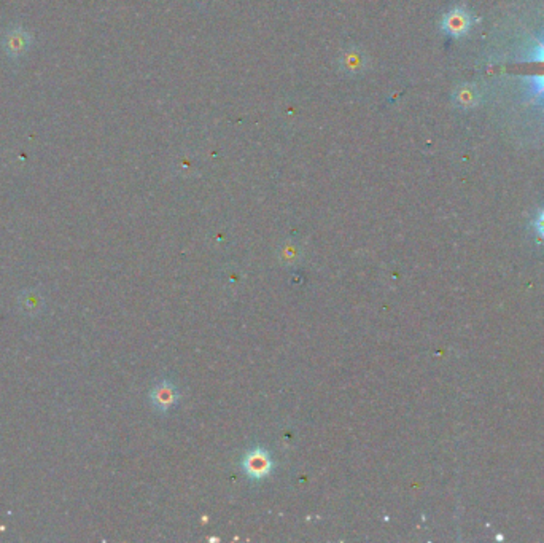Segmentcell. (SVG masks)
<instances>
[{"label": "cell", "instance_id": "cell-6", "mask_svg": "<svg viewBox=\"0 0 544 543\" xmlns=\"http://www.w3.org/2000/svg\"><path fill=\"white\" fill-rule=\"evenodd\" d=\"M533 228H535V233L544 241V209L533 220Z\"/></svg>", "mask_w": 544, "mask_h": 543}, {"label": "cell", "instance_id": "cell-5", "mask_svg": "<svg viewBox=\"0 0 544 543\" xmlns=\"http://www.w3.org/2000/svg\"><path fill=\"white\" fill-rule=\"evenodd\" d=\"M154 395H156V405L158 406H169L172 404V389H164V387H159L156 392H154Z\"/></svg>", "mask_w": 544, "mask_h": 543}, {"label": "cell", "instance_id": "cell-1", "mask_svg": "<svg viewBox=\"0 0 544 543\" xmlns=\"http://www.w3.org/2000/svg\"><path fill=\"white\" fill-rule=\"evenodd\" d=\"M476 23V18L471 11H468L465 6H455L451 11H447L442 16L441 29L444 31L449 37L460 38L466 36L469 29L473 28Z\"/></svg>", "mask_w": 544, "mask_h": 543}, {"label": "cell", "instance_id": "cell-4", "mask_svg": "<svg viewBox=\"0 0 544 543\" xmlns=\"http://www.w3.org/2000/svg\"><path fill=\"white\" fill-rule=\"evenodd\" d=\"M454 99H455V102L459 107H465V109H469V107H474L476 104H479L481 91L476 85L466 83V85L460 86V88L455 91Z\"/></svg>", "mask_w": 544, "mask_h": 543}, {"label": "cell", "instance_id": "cell-3", "mask_svg": "<svg viewBox=\"0 0 544 543\" xmlns=\"http://www.w3.org/2000/svg\"><path fill=\"white\" fill-rule=\"evenodd\" d=\"M245 470L253 478H263L271 472V460L266 453H252L245 459Z\"/></svg>", "mask_w": 544, "mask_h": 543}, {"label": "cell", "instance_id": "cell-2", "mask_svg": "<svg viewBox=\"0 0 544 543\" xmlns=\"http://www.w3.org/2000/svg\"><path fill=\"white\" fill-rule=\"evenodd\" d=\"M32 46V36L23 26H13L5 32L2 38V48L10 59L23 58Z\"/></svg>", "mask_w": 544, "mask_h": 543}]
</instances>
